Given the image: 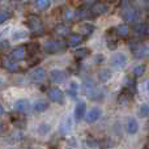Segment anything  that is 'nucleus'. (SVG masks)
I'll use <instances>...</instances> for the list:
<instances>
[{"instance_id": "obj_1", "label": "nucleus", "mask_w": 149, "mask_h": 149, "mask_svg": "<svg viewBox=\"0 0 149 149\" xmlns=\"http://www.w3.org/2000/svg\"><path fill=\"white\" fill-rule=\"evenodd\" d=\"M26 24H28V28H29V30H30L31 36H34V37L43 36L45 26H43L42 20L38 17V16H36V15L28 16V18H26Z\"/></svg>"}, {"instance_id": "obj_2", "label": "nucleus", "mask_w": 149, "mask_h": 149, "mask_svg": "<svg viewBox=\"0 0 149 149\" xmlns=\"http://www.w3.org/2000/svg\"><path fill=\"white\" fill-rule=\"evenodd\" d=\"M43 50L46 54L50 55L59 54V52L65 51V45L62 41H47L43 46Z\"/></svg>"}, {"instance_id": "obj_3", "label": "nucleus", "mask_w": 149, "mask_h": 149, "mask_svg": "<svg viewBox=\"0 0 149 149\" xmlns=\"http://www.w3.org/2000/svg\"><path fill=\"white\" fill-rule=\"evenodd\" d=\"M120 9H122L120 16L123 17V20L130 21V22H134V21H136L137 18H139V10L134 7V3L120 8Z\"/></svg>"}, {"instance_id": "obj_4", "label": "nucleus", "mask_w": 149, "mask_h": 149, "mask_svg": "<svg viewBox=\"0 0 149 149\" xmlns=\"http://www.w3.org/2000/svg\"><path fill=\"white\" fill-rule=\"evenodd\" d=\"M85 90H86V95L89 100H98L101 97V92L98 86L92 81V80H86L85 81Z\"/></svg>"}, {"instance_id": "obj_5", "label": "nucleus", "mask_w": 149, "mask_h": 149, "mask_svg": "<svg viewBox=\"0 0 149 149\" xmlns=\"http://www.w3.org/2000/svg\"><path fill=\"white\" fill-rule=\"evenodd\" d=\"M127 63H128L127 56L124 54H122V52H116V54H114L111 56V67L115 68V70L124 68L127 65Z\"/></svg>"}, {"instance_id": "obj_6", "label": "nucleus", "mask_w": 149, "mask_h": 149, "mask_svg": "<svg viewBox=\"0 0 149 149\" xmlns=\"http://www.w3.org/2000/svg\"><path fill=\"white\" fill-rule=\"evenodd\" d=\"M67 73L64 71L60 70H52L50 72V79H51L52 82H56V84H63V82L67 81Z\"/></svg>"}, {"instance_id": "obj_7", "label": "nucleus", "mask_w": 149, "mask_h": 149, "mask_svg": "<svg viewBox=\"0 0 149 149\" xmlns=\"http://www.w3.org/2000/svg\"><path fill=\"white\" fill-rule=\"evenodd\" d=\"M47 95L49 98L55 103H63V92L59 89V88L54 86V88H50L49 92H47Z\"/></svg>"}, {"instance_id": "obj_8", "label": "nucleus", "mask_w": 149, "mask_h": 149, "mask_svg": "<svg viewBox=\"0 0 149 149\" xmlns=\"http://www.w3.org/2000/svg\"><path fill=\"white\" fill-rule=\"evenodd\" d=\"M13 109H15L17 113H21V114H25L28 113L29 110H30V102H29L28 100H18L15 102V105H13Z\"/></svg>"}, {"instance_id": "obj_9", "label": "nucleus", "mask_w": 149, "mask_h": 149, "mask_svg": "<svg viewBox=\"0 0 149 149\" xmlns=\"http://www.w3.org/2000/svg\"><path fill=\"white\" fill-rule=\"evenodd\" d=\"M26 56V47L25 46H18L16 49L12 50L10 52V58L16 62H20V60H24Z\"/></svg>"}, {"instance_id": "obj_10", "label": "nucleus", "mask_w": 149, "mask_h": 149, "mask_svg": "<svg viewBox=\"0 0 149 149\" xmlns=\"http://www.w3.org/2000/svg\"><path fill=\"white\" fill-rule=\"evenodd\" d=\"M45 77H46V72H45L43 68H36V70H33L30 73H29V79H30L33 82L43 81Z\"/></svg>"}, {"instance_id": "obj_11", "label": "nucleus", "mask_w": 149, "mask_h": 149, "mask_svg": "<svg viewBox=\"0 0 149 149\" xmlns=\"http://www.w3.org/2000/svg\"><path fill=\"white\" fill-rule=\"evenodd\" d=\"M3 67L8 71V72H18L20 71V67H18L17 62L13 59H8V58H4L1 62Z\"/></svg>"}, {"instance_id": "obj_12", "label": "nucleus", "mask_w": 149, "mask_h": 149, "mask_svg": "<svg viewBox=\"0 0 149 149\" xmlns=\"http://www.w3.org/2000/svg\"><path fill=\"white\" fill-rule=\"evenodd\" d=\"M101 116V109L100 107H93L89 110V113H86L85 115V120L86 123H94L95 120H98Z\"/></svg>"}, {"instance_id": "obj_13", "label": "nucleus", "mask_w": 149, "mask_h": 149, "mask_svg": "<svg viewBox=\"0 0 149 149\" xmlns=\"http://www.w3.org/2000/svg\"><path fill=\"white\" fill-rule=\"evenodd\" d=\"M107 5L102 3H93V7L90 8V15L92 16H101L107 12Z\"/></svg>"}, {"instance_id": "obj_14", "label": "nucleus", "mask_w": 149, "mask_h": 149, "mask_svg": "<svg viewBox=\"0 0 149 149\" xmlns=\"http://www.w3.org/2000/svg\"><path fill=\"white\" fill-rule=\"evenodd\" d=\"M85 113H86V103L85 102H77L76 109H74V119L76 122H80L82 118L85 116Z\"/></svg>"}, {"instance_id": "obj_15", "label": "nucleus", "mask_w": 149, "mask_h": 149, "mask_svg": "<svg viewBox=\"0 0 149 149\" xmlns=\"http://www.w3.org/2000/svg\"><path fill=\"white\" fill-rule=\"evenodd\" d=\"M82 41H84V37H82L80 33L68 34V46H71V47L79 46V45L81 43Z\"/></svg>"}, {"instance_id": "obj_16", "label": "nucleus", "mask_w": 149, "mask_h": 149, "mask_svg": "<svg viewBox=\"0 0 149 149\" xmlns=\"http://www.w3.org/2000/svg\"><path fill=\"white\" fill-rule=\"evenodd\" d=\"M131 51L132 54L135 55L136 58H143L145 54H147V47L144 46L143 43H135L134 46H131Z\"/></svg>"}, {"instance_id": "obj_17", "label": "nucleus", "mask_w": 149, "mask_h": 149, "mask_svg": "<svg viewBox=\"0 0 149 149\" xmlns=\"http://www.w3.org/2000/svg\"><path fill=\"white\" fill-rule=\"evenodd\" d=\"M70 28H68L67 25H64V24H59V25L55 26L54 29V34L56 37H60V38H63V37H67L68 34H70Z\"/></svg>"}, {"instance_id": "obj_18", "label": "nucleus", "mask_w": 149, "mask_h": 149, "mask_svg": "<svg viewBox=\"0 0 149 149\" xmlns=\"http://www.w3.org/2000/svg\"><path fill=\"white\" fill-rule=\"evenodd\" d=\"M130 31H131V29H130V26L126 25V24H120V25H118L115 29L116 36L120 37V38H127V37L130 36Z\"/></svg>"}, {"instance_id": "obj_19", "label": "nucleus", "mask_w": 149, "mask_h": 149, "mask_svg": "<svg viewBox=\"0 0 149 149\" xmlns=\"http://www.w3.org/2000/svg\"><path fill=\"white\" fill-rule=\"evenodd\" d=\"M93 31H94V25H92V24L86 22L80 26V34H81L82 37H89Z\"/></svg>"}, {"instance_id": "obj_20", "label": "nucleus", "mask_w": 149, "mask_h": 149, "mask_svg": "<svg viewBox=\"0 0 149 149\" xmlns=\"http://www.w3.org/2000/svg\"><path fill=\"white\" fill-rule=\"evenodd\" d=\"M137 130H139V123H137V120L134 118H130L128 123H127V132H128L130 135H134L137 132Z\"/></svg>"}, {"instance_id": "obj_21", "label": "nucleus", "mask_w": 149, "mask_h": 149, "mask_svg": "<svg viewBox=\"0 0 149 149\" xmlns=\"http://www.w3.org/2000/svg\"><path fill=\"white\" fill-rule=\"evenodd\" d=\"M49 109V103L45 102V101H37L36 105H34V111L36 113H43Z\"/></svg>"}, {"instance_id": "obj_22", "label": "nucleus", "mask_w": 149, "mask_h": 149, "mask_svg": "<svg viewBox=\"0 0 149 149\" xmlns=\"http://www.w3.org/2000/svg\"><path fill=\"white\" fill-rule=\"evenodd\" d=\"M135 33L139 34V36H145V34L148 33V25L147 24H137V25H135L134 28Z\"/></svg>"}, {"instance_id": "obj_23", "label": "nucleus", "mask_w": 149, "mask_h": 149, "mask_svg": "<svg viewBox=\"0 0 149 149\" xmlns=\"http://www.w3.org/2000/svg\"><path fill=\"white\" fill-rule=\"evenodd\" d=\"M88 54H89V51H88V49H85V47H82V49H79L74 51V59L76 60H82L85 59V58L88 56Z\"/></svg>"}, {"instance_id": "obj_24", "label": "nucleus", "mask_w": 149, "mask_h": 149, "mask_svg": "<svg viewBox=\"0 0 149 149\" xmlns=\"http://www.w3.org/2000/svg\"><path fill=\"white\" fill-rule=\"evenodd\" d=\"M28 37V31L22 30V29H18V30H15L12 34V38L15 41H20V39H25Z\"/></svg>"}, {"instance_id": "obj_25", "label": "nucleus", "mask_w": 149, "mask_h": 149, "mask_svg": "<svg viewBox=\"0 0 149 149\" xmlns=\"http://www.w3.org/2000/svg\"><path fill=\"white\" fill-rule=\"evenodd\" d=\"M34 4L39 10H46L50 7V0H34Z\"/></svg>"}, {"instance_id": "obj_26", "label": "nucleus", "mask_w": 149, "mask_h": 149, "mask_svg": "<svg viewBox=\"0 0 149 149\" xmlns=\"http://www.w3.org/2000/svg\"><path fill=\"white\" fill-rule=\"evenodd\" d=\"M26 49H28L26 51L29 52V56H34V55L39 51V45L38 43H30V45H28Z\"/></svg>"}, {"instance_id": "obj_27", "label": "nucleus", "mask_w": 149, "mask_h": 149, "mask_svg": "<svg viewBox=\"0 0 149 149\" xmlns=\"http://www.w3.org/2000/svg\"><path fill=\"white\" fill-rule=\"evenodd\" d=\"M98 77H100V80L102 82L107 81V80L111 77V71L110 70H102V71H100V72H98Z\"/></svg>"}, {"instance_id": "obj_28", "label": "nucleus", "mask_w": 149, "mask_h": 149, "mask_svg": "<svg viewBox=\"0 0 149 149\" xmlns=\"http://www.w3.org/2000/svg\"><path fill=\"white\" fill-rule=\"evenodd\" d=\"M139 116H141V118H147V116H149V105L148 103H144V105L140 106Z\"/></svg>"}, {"instance_id": "obj_29", "label": "nucleus", "mask_w": 149, "mask_h": 149, "mask_svg": "<svg viewBox=\"0 0 149 149\" xmlns=\"http://www.w3.org/2000/svg\"><path fill=\"white\" fill-rule=\"evenodd\" d=\"M74 17H76V10L71 9V8H67V9L64 10V20L65 21H71V20H73Z\"/></svg>"}, {"instance_id": "obj_30", "label": "nucleus", "mask_w": 149, "mask_h": 149, "mask_svg": "<svg viewBox=\"0 0 149 149\" xmlns=\"http://www.w3.org/2000/svg\"><path fill=\"white\" fill-rule=\"evenodd\" d=\"M144 72H145V67L144 65H136V67L134 68V76L135 77H141L143 74H144Z\"/></svg>"}, {"instance_id": "obj_31", "label": "nucleus", "mask_w": 149, "mask_h": 149, "mask_svg": "<svg viewBox=\"0 0 149 149\" xmlns=\"http://www.w3.org/2000/svg\"><path fill=\"white\" fill-rule=\"evenodd\" d=\"M77 89H79V85H77V82H71V86H70V95L72 98H76V95H77Z\"/></svg>"}, {"instance_id": "obj_32", "label": "nucleus", "mask_w": 149, "mask_h": 149, "mask_svg": "<svg viewBox=\"0 0 149 149\" xmlns=\"http://www.w3.org/2000/svg\"><path fill=\"white\" fill-rule=\"evenodd\" d=\"M8 18H10V12L9 10H7V9L0 10V24L5 22Z\"/></svg>"}, {"instance_id": "obj_33", "label": "nucleus", "mask_w": 149, "mask_h": 149, "mask_svg": "<svg viewBox=\"0 0 149 149\" xmlns=\"http://www.w3.org/2000/svg\"><path fill=\"white\" fill-rule=\"evenodd\" d=\"M12 120H13V124L15 126H18V127H24L25 126V119H20V118H12Z\"/></svg>"}, {"instance_id": "obj_34", "label": "nucleus", "mask_w": 149, "mask_h": 149, "mask_svg": "<svg viewBox=\"0 0 149 149\" xmlns=\"http://www.w3.org/2000/svg\"><path fill=\"white\" fill-rule=\"evenodd\" d=\"M103 60H105L103 55H97V56H95V63H101V62H103Z\"/></svg>"}, {"instance_id": "obj_35", "label": "nucleus", "mask_w": 149, "mask_h": 149, "mask_svg": "<svg viewBox=\"0 0 149 149\" xmlns=\"http://www.w3.org/2000/svg\"><path fill=\"white\" fill-rule=\"evenodd\" d=\"M81 1L86 3V4H93V3H95V1H97V0H81Z\"/></svg>"}, {"instance_id": "obj_36", "label": "nucleus", "mask_w": 149, "mask_h": 149, "mask_svg": "<svg viewBox=\"0 0 149 149\" xmlns=\"http://www.w3.org/2000/svg\"><path fill=\"white\" fill-rule=\"evenodd\" d=\"M3 113H4V109H3V106L0 105V115H3Z\"/></svg>"}, {"instance_id": "obj_37", "label": "nucleus", "mask_w": 149, "mask_h": 149, "mask_svg": "<svg viewBox=\"0 0 149 149\" xmlns=\"http://www.w3.org/2000/svg\"><path fill=\"white\" fill-rule=\"evenodd\" d=\"M1 131H3V124L0 123V134H1Z\"/></svg>"}, {"instance_id": "obj_38", "label": "nucleus", "mask_w": 149, "mask_h": 149, "mask_svg": "<svg viewBox=\"0 0 149 149\" xmlns=\"http://www.w3.org/2000/svg\"><path fill=\"white\" fill-rule=\"evenodd\" d=\"M147 52H148V56H149V47H148V49H147Z\"/></svg>"}, {"instance_id": "obj_39", "label": "nucleus", "mask_w": 149, "mask_h": 149, "mask_svg": "<svg viewBox=\"0 0 149 149\" xmlns=\"http://www.w3.org/2000/svg\"><path fill=\"white\" fill-rule=\"evenodd\" d=\"M10 1H21V0H10Z\"/></svg>"}, {"instance_id": "obj_40", "label": "nucleus", "mask_w": 149, "mask_h": 149, "mask_svg": "<svg viewBox=\"0 0 149 149\" xmlns=\"http://www.w3.org/2000/svg\"><path fill=\"white\" fill-rule=\"evenodd\" d=\"M107 1H110V3H111V1H115V0H107Z\"/></svg>"}, {"instance_id": "obj_41", "label": "nucleus", "mask_w": 149, "mask_h": 149, "mask_svg": "<svg viewBox=\"0 0 149 149\" xmlns=\"http://www.w3.org/2000/svg\"><path fill=\"white\" fill-rule=\"evenodd\" d=\"M148 89H149V81H148Z\"/></svg>"}, {"instance_id": "obj_42", "label": "nucleus", "mask_w": 149, "mask_h": 149, "mask_svg": "<svg viewBox=\"0 0 149 149\" xmlns=\"http://www.w3.org/2000/svg\"><path fill=\"white\" fill-rule=\"evenodd\" d=\"M148 132H149V126H148Z\"/></svg>"}, {"instance_id": "obj_43", "label": "nucleus", "mask_w": 149, "mask_h": 149, "mask_svg": "<svg viewBox=\"0 0 149 149\" xmlns=\"http://www.w3.org/2000/svg\"><path fill=\"white\" fill-rule=\"evenodd\" d=\"M55 1H59V0H55Z\"/></svg>"}, {"instance_id": "obj_44", "label": "nucleus", "mask_w": 149, "mask_h": 149, "mask_svg": "<svg viewBox=\"0 0 149 149\" xmlns=\"http://www.w3.org/2000/svg\"><path fill=\"white\" fill-rule=\"evenodd\" d=\"M0 3H1V0H0Z\"/></svg>"}]
</instances>
